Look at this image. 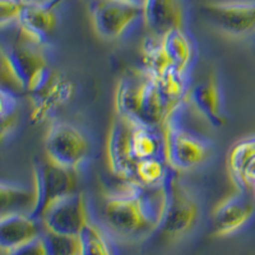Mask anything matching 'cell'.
Here are the masks:
<instances>
[{"instance_id": "obj_7", "label": "cell", "mask_w": 255, "mask_h": 255, "mask_svg": "<svg viewBox=\"0 0 255 255\" xmlns=\"http://www.w3.org/2000/svg\"><path fill=\"white\" fill-rule=\"evenodd\" d=\"M92 26L106 40H118L134 27L143 24L142 6L122 0H92L90 4Z\"/></svg>"}, {"instance_id": "obj_13", "label": "cell", "mask_w": 255, "mask_h": 255, "mask_svg": "<svg viewBox=\"0 0 255 255\" xmlns=\"http://www.w3.org/2000/svg\"><path fill=\"white\" fill-rule=\"evenodd\" d=\"M133 123L115 116L106 142V156L111 172L123 181L135 180L136 161L131 154L130 135Z\"/></svg>"}, {"instance_id": "obj_11", "label": "cell", "mask_w": 255, "mask_h": 255, "mask_svg": "<svg viewBox=\"0 0 255 255\" xmlns=\"http://www.w3.org/2000/svg\"><path fill=\"white\" fill-rule=\"evenodd\" d=\"M255 215V199L247 190H238L223 198L212 212L215 236H229L240 231Z\"/></svg>"}, {"instance_id": "obj_19", "label": "cell", "mask_w": 255, "mask_h": 255, "mask_svg": "<svg viewBox=\"0 0 255 255\" xmlns=\"http://www.w3.org/2000/svg\"><path fill=\"white\" fill-rule=\"evenodd\" d=\"M131 154L136 163L147 158H165L166 145L163 128L148 127L133 123L130 135ZM167 161V159H166Z\"/></svg>"}, {"instance_id": "obj_30", "label": "cell", "mask_w": 255, "mask_h": 255, "mask_svg": "<svg viewBox=\"0 0 255 255\" xmlns=\"http://www.w3.org/2000/svg\"><path fill=\"white\" fill-rule=\"evenodd\" d=\"M26 3H46L49 0H24Z\"/></svg>"}, {"instance_id": "obj_1", "label": "cell", "mask_w": 255, "mask_h": 255, "mask_svg": "<svg viewBox=\"0 0 255 255\" xmlns=\"http://www.w3.org/2000/svg\"><path fill=\"white\" fill-rule=\"evenodd\" d=\"M163 213V189L145 186L138 181L105 193L102 217L110 231L127 240L149 235L158 230Z\"/></svg>"}, {"instance_id": "obj_16", "label": "cell", "mask_w": 255, "mask_h": 255, "mask_svg": "<svg viewBox=\"0 0 255 255\" xmlns=\"http://www.w3.org/2000/svg\"><path fill=\"white\" fill-rule=\"evenodd\" d=\"M143 26L149 35L162 36L175 28H183L184 12L179 0H144Z\"/></svg>"}, {"instance_id": "obj_3", "label": "cell", "mask_w": 255, "mask_h": 255, "mask_svg": "<svg viewBox=\"0 0 255 255\" xmlns=\"http://www.w3.org/2000/svg\"><path fill=\"white\" fill-rule=\"evenodd\" d=\"M188 99L176 106L163 124L166 159L177 171H189L206 161L212 152L211 140L189 125Z\"/></svg>"}, {"instance_id": "obj_28", "label": "cell", "mask_w": 255, "mask_h": 255, "mask_svg": "<svg viewBox=\"0 0 255 255\" xmlns=\"http://www.w3.org/2000/svg\"><path fill=\"white\" fill-rule=\"evenodd\" d=\"M255 186V154L244 166L240 176V185L238 190H253Z\"/></svg>"}, {"instance_id": "obj_23", "label": "cell", "mask_w": 255, "mask_h": 255, "mask_svg": "<svg viewBox=\"0 0 255 255\" xmlns=\"http://www.w3.org/2000/svg\"><path fill=\"white\" fill-rule=\"evenodd\" d=\"M170 165L165 158L142 159L135 166V180L145 186H161L165 181Z\"/></svg>"}, {"instance_id": "obj_17", "label": "cell", "mask_w": 255, "mask_h": 255, "mask_svg": "<svg viewBox=\"0 0 255 255\" xmlns=\"http://www.w3.org/2000/svg\"><path fill=\"white\" fill-rule=\"evenodd\" d=\"M45 227L40 220L23 213L1 216L0 247L4 253L24 245L42 235Z\"/></svg>"}, {"instance_id": "obj_5", "label": "cell", "mask_w": 255, "mask_h": 255, "mask_svg": "<svg viewBox=\"0 0 255 255\" xmlns=\"http://www.w3.org/2000/svg\"><path fill=\"white\" fill-rule=\"evenodd\" d=\"M163 189V213L158 230L168 238H180L194 229L199 220V204L193 191L172 168L167 172Z\"/></svg>"}, {"instance_id": "obj_25", "label": "cell", "mask_w": 255, "mask_h": 255, "mask_svg": "<svg viewBox=\"0 0 255 255\" xmlns=\"http://www.w3.org/2000/svg\"><path fill=\"white\" fill-rule=\"evenodd\" d=\"M18 106V96L10 88H0V118H1V128H3V136L6 129L13 128V122L15 120Z\"/></svg>"}, {"instance_id": "obj_29", "label": "cell", "mask_w": 255, "mask_h": 255, "mask_svg": "<svg viewBox=\"0 0 255 255\" xmlns=\"http://www.w3.org/2000/svg\"><path fill=\"white\" fill-rule=\"evenodd\" d=\"M122 1H127V3L134 4V5L142 6L143 5V1H144V0H122Z\"/></svg>"}, {"instance_id": "obj_6", "label": "cell", "mask_w": 255, "mask_h": 255, "mask_svg": "<svg viewBox=\"0 0 255 255\" xmlns=\"http://www.w3.org/2000/svg\"><path fill=\"white\" fill-rule=\"evenodd\" d=\"M44 144L46 158L64 168L77 171L90 158V140L78 127L70 123L52 120Z\"/></svg>"}, {"instance_id": "obj_4", "label": "cell", "mask_w": 255, "mask_h": 255, "mask_svg": "<svg viewBox=\"0 0 255 255\" xmlns=\"http://www.w3.org/2000/svg\"><path fill=\"white\" fill-rule=\"evenodd\" d=\"M40 47L19 32L17 40L1 47L3 73L18 88L29 93L41 90L54 74Z\"/></svg>"}, {"instance_id": "obj_12", "label": "cell", "mask_w": 255, "mask_h": 255, "mask_svg": "<svg viewBox=\"0 0 255 255\" xmlns=\"http://www.w3.org/2000/svg\"><path fill=\"white\" fill-rule=\"evenodd\" d=\"M29 95V122L40 125L51 120L72 100L74 84L65 76L54 73L44 87Z\"/></svg>"}, {"instance_id": "obj_9", "label": "cell", "mask_w": 255, "mask_h": 255, "mask_svg": "<svg viewBox=\"0 0 255 255\" xmlns=\"http://www.w3.org/2000/svg\"><path fill=\"white\" fill-rule=\"evenodd\" d=\"M203 13L212 26L231 37L255 33V0H223L203 5Z\"/></svg>"}, {"instance_id": "obj_26", "label": "cell", "mask_w": 255, "mask_h": 255, "mask_svg": "<svg viewBox=\"0 0 255 255\" xmlns=\"http://www.w3.org/2000/svg\"><path fill=\"white\" fill-rule=\"evenodd\" d=\"M24 0H0V24L1 28L17 24L23 10Z\"/></svg>"}, {"instance_id": "obj_14", "label": "cell", "mask_w": 255, "mask_h": 255, "mask_svg": "<svg viewBox=\"0 0 255 255\" xmlns=\"http://www.w3.org/2000/svg\"><path fill=\"white\" fill-rule=\"evenodd\" d=\"M58 0L46 3H26L20 13L17 27L18 32L32 44L42 46L50 40L56 28L58 18L55 5Z\"/></svg>"}, {"instance_id": "obj_8", "label": "cell", "mask_w": 255, "mask_h": 255, "mask_svg": "<svg viewBox=\"0 0 255 255\" xmlns=\"http://www.w3.org/2000/svg\"><path fill=\"white\" fill-rule=\"evenodd\" d=\"M32 185L35 189V208L31 216L41 221V216L50 203L77 191L76 171L55 165L49 159H36Z\"/></svg>"}, {"instance_id": "obj_24", "label": "cell", "mask_w": 255, "mask_h": 255, "mask_svg": "<svg viewBox=\"0 0 255 255\" xmlns=\"http://www.w3.org/2000/svg\"><path fill=\"white\" fill-rule=\"evenodd\" d=\"M45 249L47 255H78L79 240L78 236L61 235L56 232L45 230L42 232Z\"/></svg>"}, {"instance_id": "obj_2", "label": "cell", "mask_w": 255, "mask_h": 255, "mask_svg": "<svg viewBox=\"0 0 255 255\" xmlns=\"http://www.w3.org/2000/svg\"><path fill=\"white\" fill-rule=\"evenodd\" d=\"M116 116L135 124L162 128L172 106L156 77L144 68L134 69L120 78L114 93Z\"/></svg>"}, {"instance_id": "obj_22", "label": "cell", "mask_w": 255, "mask_h": 255, "mask_svg": "<svg viewBox=\"0 0 255 255\" xmlns=\"http://www.w3.org/2000/svg\"><path fill=\"white\" fill-rule=\"evenodd\" d=\"M255 154V135L247 136L238 140L235 144L230 148L227 156V170L231 177L232 183L239 189L240 185V176L244 166Z\"/></svg>"}, {"instance_id": "obj_20", "label": "cell", "mask_w": 255, "mask_h": 255, "mask_svg": "<svg viewBox=\"0 0 255 255\" xmlns=\"http://www.w3.org/2000/svg\"><path fill=\"white\" fill-rule=\"evenodd\" d=\"M0 208L1 216L23 213L32 215L35 208V189L26 185L3 181L0 185Z\"/></svg>"}, {"instance_id": "obj_18", "label": "cell", "mask_w": 255, "mask_h": 255, "mask_svg": "<svg viewBox=\"0 0 255 255\" xmlns=\"http://www.w3.org/2000/svg\"><path fill=\"white\" fill-rule=\"evenodd\" d=\"M159 46L168 65L190 70L194 63L195 47L184 28H175L159 36Z\"/></svg>"}, {"instance_id": "obj_21", "label": "cell", "mask_w": 255, "mask_h": 255, "mask_svg": "<svg viewBox=\"0 0 255 255\" xmlns=\"http://www.w3.org/2000/svg\"><path fill=\"white\" fill-rule=\"evenodd\" d=\"M78 255H115L110 238L100 225L92 220L83 227L78 235Z\"/></svg>"}, {"instance_id": "obj_31", "label": "cell", "mask_w": 255, "mask_h": 255, "mask_svg": "<svg viewBox=\"0 0 255 255\" xmlns=\"http://www.w3.org/2000/svg\"><path fill=\"white\" fill-rule=\"evenodd\" d=\"M253 197H254V199H255V186L253 188Z\"/></svg>"}, {"instance_id": "obj_10", "label": "cell", "mask_w": 255, "mask_h": 255, "mask_svg": "<svg viewBox=\"0 0 255 255\" xmlns=\"http://www.w3.org/2000/svg\"><path fill=\"white\" fill-rule=\"evenodd\" d=\"M90 220L87 202L79 191L54 200L41 216L45 230L69 236H78Z\"/></svg>"}, {"instance_id": "obj_15", "label": "cell", "mask_w": 255, "mask_h": 255, "mask_svg": "<svg viewBox=\"0 0 255 255\" xmlns=\"http://www.w3.org/2000/svg\"><path fill=\"white\" fill-rule=\"evenodd\" d=\"M188 102L191 109L213 128H221L226 123L225 99L216 77H209L190 87Z\"/></svg>"}, {"instance_id": "obj_27", "label": "cell", "mask_w": 255, "mask_h": 255, "mask_svg": "<svg viewBox=\"0 0 255 255\" xmlns=\"http://www.w3.org/2000/svg\"><path fill=\"white\" fill-rule=\"evenodd\" d=\"M6 255H47L46 249H45L44 240H42V235L40 238L35 239V240L29 241V243L20 245V247L15 248V249L9 250L5 253Z\"/></svg>"}]
</instances>
